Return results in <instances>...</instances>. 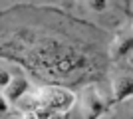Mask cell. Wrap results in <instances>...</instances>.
Masks as SVG:
<instances>
[{"label": "cell", "mask_w": 133, "mask_h": 119, "mask_svg": "<svg viewBox=\"0 0 133 119\" xmlns=\"http://www.w3.org/2000/svg\"><path fill=\"white\" fill-rule=\"evenodd\" d=\"M10 75L6 74V72H0V87H8V85H10Z\"/></svg>", "instance_id": "7a4b0ae2"}, {"label": "cell", "mask_w": 133, "mask_h": 119, "mask_svg": "<svg viewBox=\"0 0 133 119\" xmlns=\"http://www.w3.org/2000/svg\"><path fill=\"white\" fill-rule=\"evenodd\" d=\"M6 111H8V101H6V97L0 93V115L6 113Z\"/></svg>", "instance_id": "3957f363"}, {"label": "cell", "mask_w": 133, "mask_h": 119, "mask_svg": "<svg viewBox=\"0 0 133 119\" xmlns=\"http://www.w3.org/2000/svg\"><path fill=\"white\" fill-rule=\"evenodd\" d=\"M48 119H68V115H64L62 111H56V113H52Z\"/></svg>", "instance_id": "5b68a950"}, {"label": "cell", "mask_w": 133, "mask_h": 119, "mask_svg": "<svg viewBox=\"0 0 133 119\" xmlns=\"http://www.w3.org/2000/svg\"><path fill=\"white\" fill-rule=\"evenodd\" d=\"M24 119H38V115L34 113V111H26V115H24Z\"/></svg>", "instance_id": "8992f818"}, {"label": "cell", "mask_w": 133, "mask_h": 119, "mask_svg": "<svg viewBox=\"0 0 133 119\" xmlns=\"http://www.w3.org/2000/svg\"><path fill=\"white\" fill-rule=\"evenodd\" d=\"M91 6L97 8V10H103L105 8V0H91Z\"/></svg>", "instance_id": "277c9868"}, {"label": "cell", "mask_w": 133, "mask_h": 119, "mask_svg": "<svg viewBox=\"0 0 133 119\" xmlns=\"http://www.w3.org/2000/svg\"><path fill=\"white\" fill-rule=\"evenodd\" d=\"M24 89H26V81H24V79H18V83L16 81H14V83L10 81V87H8V91H6V95L12 97V99H18V97H22Z\"/></svg>", "instance_id": "6da1fadb"}]
</instances>
